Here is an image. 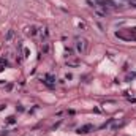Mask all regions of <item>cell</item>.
Here are the masks:
<instances>
[{"mask_svg":"<svg viewBox=\"0 0 136 136\" xmlns=\"http://www.w3.org/2000/svg\"><path fill=\"white\" fill-rule=\"evenodd\" d=\"M6 123H8V125L16 123V117H13V116H11V117H8V119H6Z\"/></svg>","mask_w":136,"mask_h":136,"instance_id":"cell-8","label":"cell"},{"mask_svg":"<svg viewBox=\"0 0 136 136\" xmlns=\"http://www.w3.org/2000/svg\"><path fill=\"white\" fill-rule=\"evenodd\" d=\"M75 48H76V52L79 54V56L86 54V51H87V40H84V38H76Z\"/></svg>","mask_w":136,"mask_h":136,"instance_id":"cell-2","label":"cell"},{"mask_svg":"<svg viewBox=\"0 0 136 136\" xmlns=\"http://www.w3.org/2000/svg\"><path fill=\"white\" fill-rule=\"evenodd\" d=\"M116 37L120 38L123 41H136V29H122V30H117L116 32Z\"/></svg>","mask_w":136,"mask_h":136,"instance_id":"cell-1","label":"cell"},{"mask_svg":"<svg viewBox=\"0 0 136 136\" xmlns=\"http://www.w3.org/2000/svg\"><path fill=\"white\" fill-rule=\"evenodd\" d=\"M43 82L46 84L48 87H54V86H56V76H52V75H46V76H44V79H43Z\"/></svg>","mask_w":136,"mask_h":136,"instance_id":"cell-3","label":"cell"},{"mask_svg":"<svg viewBox=\"0 0 136 136\" xmlns=\"http://www.w3.org/2000/svg\"><path fill=\"white\" fill-rule=\"evenodd\" d=\"M41 52H43V54H48V52H49V43H48V41H44V43H43Z\"/></svg>","mask_w":136,"mask_h":136,"instance_id":"cell-7","label":"cell"},{"mask_svg":"<svg viewBox=\"0 0 136 136\" xmlns=\"http://www.w3.org/2000/svg\"><path fill=\"white\" fill-rule=\"evenodd\" d=\"M38 33H40V37H41L44 41H46V40H48V37H49V32H48V29H46V27H43V29H40V32H38Z\"/></svg>","mask_w":136,"mask_h":136,"instance_id":"cell-6","label":"cell"},{"mask_svg":"<svg viewBox=\"0 0 136 136\" xmlns=\"http://www.w3.org/2000/svg\"><path fill=\"white\" fill-rule=\"evenodd\" d=\"M13 37H14V32H13V30H10V32L6 33V41H10V40H11Z\"/></svg>","mask_w":136,"mask_h":136,"instance_id":"cell-9","label":"cell"},{"mask_svg":"<svg viewBox=\"0 0 136 136\" xmlns=\"http://www.w3.org/2000/svg\"><path fill=\"white\" fill-rule=\"evenodd\" d=\"M22 51H24V57H29L30 56V51L27 49V48H22Z\"/></svg>","mask_w":136,"mask_h":136,"instance_id":"cell-10","label":"cell"},{"mask_svg":"<svg viewBox=\"0 0 136 136\" xmlns=\"http://www.w3.org/2000/svg\"><path fill=\"white\" fill-rule=\"evenodd\" d=\"M25 33L30 35V37H35V35L38 33V30H37V27H35V25H30V27H27V29H25Z\"/></svg>","mask_w":136,"mask_h":136,"instance_id":"cell-5","label":"cell"},{"mask_svg":"<svg viewBox=\"0 0 136 136\" xmlns=\"http://www.w3.org/2000/svg\"><path fill=\"white\" fill-rule=\"evenodd\" d=\"M89 131H93V127L90 125V123L82 125V127H79V128H78V133H79V134H87Z\"/></svg>","mask_w":136,"mask_h":136,"instance_id":"cell-4","label":"cell"}]
</instances>
